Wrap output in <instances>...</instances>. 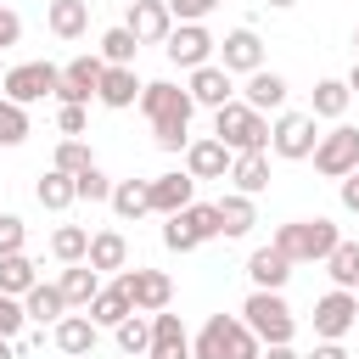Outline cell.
<instances>
[{"label": "cell", "instance_id": "11a10c76", "mask_svg": "<svg viewBox=\"0 0 359 359\" xmlns=\"http://www.w3.org/2000/svg\"><path fill=\"white\" fill-rule=\"evenodd\" d=\"M353 50H359V28H353Z\"/></svg>", "mask_w": 359, "mask_h": 359}, {"label": "cell", "instance_id": "83f0119b", "mask_svg": "<svg viewBox=\"0 0 359 359\" xmlns=\"http://www.w3.org/2000/svg\"><path fill=\"white\" fill-rule=\"evenodd\" d=\"M56 286H62V297H67V309H90V297L101 292V269H90V264H67Z\"/></svg>", "mask_w": 359, "mask_h": 359}, {"label": "cell", "instance_id": "8992f818", "mask_svg": "<svg viewBox=\"0 0 359 359\" xmlns=\"http://www.w3.org/2000/svg\"><path fill=\"white\" fill-rule=\"evenodd\" d=\"M56 84H62V67H50V62H17V67H6L0 95H11L17 107H34V101L56 95Z\"/></svg>", "mask_w": 359, "mask_h": 359}, {"label": "cell", "instance_id": "2e32d148", "mask_svg": "<svg viewBox=\"0 0 359 359\" xmlns=\"http://www.w3.org/2000/svg\"><path fill=\"white\" fill-rule=\"evenodd\" d=\"M219 67H230V73H258V67H264V39H258L252 28H230V34L219 39Z\"/></svg>", "mask_w": 359, "mask_h": 359}, {"label": "cell", "instance_id": "8fae6325", "mask_svg": "<svg viewBox=\"0 0 359 359\" xmlns=\"http://www.w3.org/2000/svg\"><path fill=\"white\" fill-rule=\"evenodd\" d=\"M140 112H146L151 123H168V118L191 123L196 101H191V90H185V84H168V79H157V84H146V90H140Z\"/></svg>", "mask_w": 359, "mask_h": 359}, {"label": "cell", "instance_id": "ba28073f", "mask_svg": "<svg viewBox=\"0 0 359 359\" xmlns=\"http://www.w3.org/2000/svg\"><path fill=\"white\" fill-rule=\"evenodd\" d=\"M314 168H320L325 180H348V174L359 168V129L337 123L331 135H320V146H314Z\"/></svg>", "mask_w": 359, "mask_h": 359}, {"label": "cell", "instance_id": "f5cc1de1", "mask_svg": "<svg viewBox=\"0 0 359 359\" xmlns=\"http://www.w3.org/2000/svg\"><path fill=\"white\" fill-rule=\"evenodd\" d=\"M348 90L359 95V56H353V73H348Z\"/></svg>", "mask_w": 359, "mask_h": 359}, {"label": "cell", "instance_id": "44dd1931", "mask_svg": "<svg viewBox=\"0 0 359 359\" xmlns=\"http://www.w3.org/2000/svg\"><path fill=\"white\" fill-rule=\"evenodd\" d=\"M140 79H135V67H107L101 73V90H95V101L101 107H112V112H123V107H135L140 101Z\"/></svg>", "mask_w": 359, "mask_h": 359}, {"label": "cell", "instance_id": "f1b7e54d", "mask_svg": "<svg viewBox=\"0 0 359 359\" xmlns=\"http://www.w3.org/2000/svg\"><path fill=\"white\" fill-rule=\"evenodd\" d=\"M22 314H28V320H39V325H56V320L67 314V297H62V286L39 280V286L22 297Z\"/></svg>", "mask_w": 359, "mask_h": 359}, {"label": "cell", "instance_id": "bcb514c9", "mask_svg": "<svg viewBox=\"0 0 359 359\" xmlns=\"http://www.w3.org/2000/svg\"><path fill=\"white\" fill-rule=\"evenodd\" d=\"M84 123H90L84 107H56V129H62V135H84Z\"/></svg>", "mask_w": 359, "mask_h": 359}, {"label": "cell", "instance_id": "e0dca14e", "mask_svg": "<svg viewBox=\"0 0 359 359\" xmlns=\"http://www.w3.org/2000/svg\"><path fill=\"white\" fill-rule=\"evenodd\" d=\"M146 359H196V353H191V337H185V325H180V314H168V309L151 314V348H146Z\"/></svg>", "mask_w": 359, "mask_h": 359}, {"label": "cell", "instance_id": "f907efd6", "mask_svg": "<svg viewBox=\"0 0 359 359\" xmlns=\"http://www.w3.org/2000/svg\"><path fill=\"white\" fill-rule=\"evenodd\" d=\"M303 359H348V348H342V342H320V348L303 353Z\"/></svg>", "mask_w": 359, "mask_h": 359}, {"label": "cell", "instance_id": "3957f363", "mask_svg": "<svg viewBox=\"0 0 359 359\" xmlns=\"http://www.w3.org/2000/svg\"><path fill=\"white\" fill-rule=\"evenodd\" d=\"M337 241H342V236H337V224H331L325 213H314V219H292V224L275 230V247H280L292 264H325Z\"/></svg>", "mask_w": 359, "mask_h": 359}, {"label": "cell", "instance_id": "603a6c76", "mask_svg": "<svg viewBox=\"0 0 359 359\" xmlns=\"http://www.w3.org/2000/svg\"><path fill=\"white\" fill-rule=\"evenodd\" d=\"M241 101H247V107H258V112H280V107H286V79H280V73H269V67L247 73Z\"/></svg>", "mask_w": 359, "mask_h": 359}, {"label": "cell", "instance_id": "ffe728a7", "mask_svg": "<svg viewBox=\"0 0 359 359\" xmlns=\"http://www.w3.org/2000/svg\"><path fill=\"white\" fill-rule=\"evenodd\" d=\"M247 275H252V286H264V292H280L286 280H292V258L269 241V247H258L252 258H247Z\"/></svg>", "mask_w": 359, "mask_h": 359}, {"label": "cell", "instance_id": "30bf717a", "mask_svg": "<svg viewBox=\"0 0 359 359\" xmlns=\"http://www.w3.org/2000/svg\"><path fill=\"white\" fill-rule=\"evenodd\" d=\"M163 50H168V62L174 67H202V62H213V50H219V39L202 28V22H174V34L163 39Z\"/></svg>", "mask_w": 359, "mask_h": 359}, {"label": "cell", "instance_id": "ab89813d", "mask_svg": "<svg viewBox=\"0 0 359 359\" xmlns=\"http://www.w3.org/2000/svg\"><path fill=\"white\" fill-rule=\"evenodd\" d=\"M90 163H95V151H90L79 135H67V140L56 146V163H50V168H62V174H84Z\"/></svg>", "mask_w": 359, "mask_h": 359}, {"label": "cell", "instance_id": "cb8c5ba5", "mask_svg": "<svg viewBox=\"0 0 359 359\" xmlns=\"http://www.w3.org/2000/svg\"><path fill=\"white\" fill-rule=\"evenodd\" d=\"M230 185H236L241 196L269 191V151H236V163H230Z\"/></svg>", "mask_w": 359, "mask_h": 359}, {"label": "cell", "instance_id": "7bdbcfd3", "mask_svg": "<svg viewBox=\"0 0 359 359\" xmlns=\"http://www.w3.org/2000/svg\"><path fill=\"white\" fill-rule=\"evenodd\" d=\"M22 241H28V224L17 213H0V258L6 252H22Z\"/></svg>", "mask_w": 359, "mask_h": 359}, {"label": "cell", "instance_id": "e575fe53", "mask_svg": "<svg viewBox=\"0 0 359 359\" xmlns=\"http://www.w3.org/2000/svg\"><path fill=\"white\" fill-rule=\"evenodd\" d=\"M112 337H118V348H123L129 359H140V353L151 348V320H146V314L135 309L129 320H118V325H112Z\"/></svg>", "mask_w": 359, "mask_h": 359}, {"label": "cell", "instance_id": "52a82bcc", "mask_svg": "<svg viewBox=\"0 0 359 359\" xmlns=\"http://www.w3.org/2000/svg\"><path fill=\"white\" fill-rule=\"evenodd\" d=\"M353 320H359V292H348V286H331L314 303V337L320 342H342L353 331Z\"/></svg>", "mask_w": 359, "mask_h": 359}, {"label": "cell", "instance_id": "60d3db41", "mask_svg": "<svg viewBox=\"0 0 359 359\" xmlns=\"http://www.w3.org/2000/svg\"><path fill=\"white\" fill-rule=\"evenodd\" d=\"M73 185H79V202H112V185H118V180H107V174L90 163L84 174H73Z\"/></svg>", "mask_w": 359, "mask_h": 359}, {"label": "cell", "instance_id": "9c48e42d", "mask_svg": "<svg viewBox=\"0 0 359 359\" xmlns=\"http://www.w3.org/2000/svg\"><path fill=\"white\" fill-rule=\"evenodd\" d=\"M101 73H107L101 50H95V56H73V62L62 67L56 101H62V107H90V101H95V90H101Z\"/></svg>", "mask_w": 359, "mask_h": 359}, {"label": "cell", "instance_id": "1f68e13d", "mask_svg": "<svg viewBox=\"0 0 359 359\" xmlns=\"http://www.w3.org/2000/svg\"><path fill=\"white\" fill-rule=\"evenodd\" d=\"M112 213L118 219H146L151 213V185L146 180H118L112 185Z\"/></svg>", "mask_w": 359, "mask_h": 359}, {"label": "cell", "instance_id": "6f0895ef", "mask_svg": "<svg viewBox=\"0 0 359 359\" xmlns=\"http://www.w3.org/2000/svg\"><path fill=\"white\" fill-rule=\"evenodd\" d=\"M353 331H359V320H353Z\"/></svg>", "mask_w": 359, "mask_h": 359}, {"label": "cell", "instance_id": "f6af8a7d", "mask_svg": "<svg viewBox=\"0 0 359 359\" xmlns=\"http://www.w3.org/2000/svg\"><path fill=\"white\" fill-rule=\"evenodd\" d=\"M219 0H168V11H174V22H202L208 11H213Z\"/></svg>", "mask_w": 359, "mask_h": 359}, {"label": "cell", "instance_id": "f546056e", "mask_svg": "<svg viewBox=\"0 0 359 359\" xmlns=\"http://www.w3.org/2000/svg\"><path fill=\"white\" fill-rule=\"evenodd\" d=\"M129 314H135V303H129V292H123L118 280H112V286H101V292L90 297V320H95V325H107V331H112L118 320H129Z\"/></svg>", "mask_w": 359, "mask_h": 359}, {"label": "cell", "instance_id": "ac0fdd59", "mask_svg": "<svg viewBox=\"0 0 359 359\" xmlns=\"http://www.w3.org/2000/svg\"><path fill=\"white\" fill-rule=\"evenodd\" d=\"M95 331H101V325H95L90 309H84V314H62L56 331H50V342H56L67 359H90V353H95Z\"/></svg>", "mask_w": 359, "mask_h": 359}, {"label": "cell", "instance_id": "836d02e7", "mask_svg": "<svg viewBox=\"0 0 359 359\" xmlns=\"http://www.w3.org/2000/svg\"><path fill=\"white\" fill-rule=\"evenodd\" d=\"M135 50H140V39H135L123 22L101 34V62H107V67H135Z\"/></svg>", "mask_w": 359, "mask_h": 359}, {"label": "cell", "instance_id": "816d5d0a", "mask_svg": "<svg viewBox=\"0 0 359 359\" xmlns=\"http://www.w3.org/2000/svg\"><path fill=\"white\" fill-rule=\"evenodd\" d=\"M0 359H17V342L11 337H0Z\"/></svg>", "mask_w": 359, "mask_h": 359}, {"label": "cell", "instance_id": "d4e9b609", "mask_svg": "<svg viewBox=\"0 0 359 359\" xmlns=\"http://www.w3.org/2000/svg\"><path fill=\"white\" fill-rule=\"evenodd\" d=\"M213 208H219V236H230V241L258 224V208H252V196H241V191H224Z\"/></svg>", "mask_w": 359, "mask_h": 359}, {"label": "cell", "instance_id": "277c9868", "mask_svg": "<svg viewBox=\"0 0 359 359\" xmlns=\"http://www.w3.org/2000/svg\"><path fill=\"white\" fill-rule=\"evenodd\" d=\"M241 320L252 325V337H258L264 348H269V342H292V331H297L286 297H280V292H264V286H252V297L241 303Z\"/></svg>", "mask_w": 359, "mask_h": 359}, {"label": "cell", "instance_id": "9a60e30c", "mask_svg": "<svg viewBox=\"0 0 359 359\" xmlns=\"http://www.w3.org/2000/svg\"><path fill=\"white\" fill-rule=\"evenodd\" d=\"M230 163H236V151L219 135H202L185 146V174H196V180H230Z\"/></svg>", "mask_w": 359, "mask_h": 359}, {"label": "cell", "instance_id": "7dc6e473", "mask_svg": "<svg viewBox=\"0 0 359 359\" xmlns=\"http://www.w3.org/2000/svg\"><path fill=\"white\" fill-rule=\"evenodd\" d=\"M17 39H22V17H17L11 6H0V50H6V45H17Z\"/></svg>", "mask_w": 359, "mask_h": 359}, {"label": "cell", "instance_id": "f35d334b", "mask_svg": "<svg viewBox=\"0 0 359 359\" xmlns=\"http://www.w3.org/2000/svg\"><path fill=\"white\" fill-rule=\"evenodd\" d=\"M22 140H28V107L0 95V146H22Z\"/></svg>", "mask_w": 359, "mask_h": 359}, {"label": "cell", "instance_id": "d6986e66", "mask_svg": "<svg viewBox=\"0 0 359 359\" xmlns=\"http://www.w3.org/2000/svg\"><path fill=\"white\" fill-rule=\"evenodd\" d=\"M146 185H151V213H163V219L196 202V174H157Z\"/></svg>", "mask_w": 359, "mask_h": 359}, {"label": "cell", "instance_id": "5bb4252c", "mask_svg": "<svg viewBox=\"0 0 359 359\" xmlns=\"http://www.w3.org/2000/svg\"><path fill=\"white\" fill-rule=\"evenodd\" d=\"M123 28H129L140 45H163V39L174 34V11H168V0H129Z\"/></svg>", "mask_w": 359, "mask_h": 359}, {"label": "cell", "instance_id": "484cf974", "mask_svg": "<svg viewBox=\"0 0 359 359\" xmlns=\"http://www.w3.org/2000/svg\"><path fill=\"white\" fill-rule=\"evenodd\" d=\"M34 196H39V208H45V213H62V208H73V202H79V185H73V174L50 168V174H39V180H34Z\"/></svg>", "mask_w": 359, "mask_h": 359}, {"label": "cell", "instance_id": "680465c9", "mask_svg": "<svg viewBox=\"0 0 359 359\" xmlns=\"http://www.w3.org/2000/svg\"><path fill=\"white\" fill-rule=\"evenodd\" d=\"M353 174H359V168H353Z\"/></svg>", "mask_w": 359, "mask_h": 359}, {"label": "cell", "instance_id": "ee69618b", "mask_svg": "<svg viewBox=\"0 0 359 359\" xmlns=\"http://www.w3.org/2000/svg\"><path fill=\"white\" fill-rule=\"evenodd\" d=\"M22 297H11V292H0V337H17L22 331Z\"/></svg>", "mask_w": 359, "mask_h": 359}, {"label": "cell", "instance_id": "b9f144b4", "mask_svg": "<svg viewBox=\"0 0 359 359\" xmlns=\"http://www.w3.org/2000/svg\"><path fill=\"white\" fill-rule=\"evenodd\" d=\"M185 219H191V230H196L202 241H213V236H219V208H213V202H191V208H185Z\"/></svg>", "mask_w": 359, "mask_h": 359}, {"label": "cell", "instance_id": "d6a6232c", "mask_svg": "<svg viewBox=\"0 0 359 359\" xmlns=\"http://www.w3.org/2000/svg\"><path fill=\"white\" fill-rule=\"evenodd\" d=\"M348 101H353L348 79H320V84H314V107H309V112H314V118H331V123H337V118L348 112Z\"/></svg>", "mask_w": 359, "mask_h": 359}, {"label": "cell", "instance_id": "7a4b0ae2", "mask_svg": "<svg viewBox=\"0 0 359 359\" xmlns=\"http://www.w3.org/2000/svg\"><path fill=\"white\" fill-rule=\"evenodd\" d=\"M213 135L230 151H269V112H258V107H247L236 95V101H224L213 112Z\"/></svg>", "mask_w": 359, "mask_h": 359}, {"label": "cell", "instance_id": "7c38bea8", "mask_svg": "<svg viewBox=\"0 0 359 359\" xmlns=\"http://www.w3.org/2000/svg\"><path fill=\"white\" fill-rule=\"evenodd\" d=\"M118 286L129 292V303H135L140 314H157V309H168V303H174V280H168L163 269H123V275H118Z\"/></svg>", "mask_w": 359, "mask_h": 359}, {"label": "cell", "instance_id": "4316f807", "mask_svg": "<svg viewBox=\"0 0 359 359\" xmlns=\"http://www.w3.org/2000/svg\"><path fill=\"white\" fill-rule=\"evenodd\" d=\"M84 264H90V269H101V275H107V269H129V241H123L118 230H95V236H90V258H84Z\"/></svg>", "mask_w": 359, "mask_h": 359}, {"label": "cell", "instance_id": "74e56055", "mask_svg": "<svg viewBox=\"0 0 359 359\" xmlns=\"http://www.w3.org/2000/svg\"><path fill=\"white\" fill-rule=\"evenodd\" d=\"M163 247H168V252H196V247H202V236L191 230V219H185V208L163 219Z\"/></svg>", "mask_w": 359, "mask_h": 359}, {"label": "cell", "instance_id": "4dcf8cb0", "mask_svg": "<svg viewBox=\"0 0 359 359\" xmlns=\"http://www.w3.org/2000/svg\"><path fill=\"white\" fill-rule=\"evenodd\" d=\"M39 286V269H34V258L28 252H6L0 258V292H11V297H28Z\"/></svg>", "mask_w": 359, "mask_h": 359}, {"label": "cell", "instance_id": "7402d4cb", "mask_svg": "<svg viewBox=\"0 0 359 359\" xmlns=\"http://www.w3.org/2000/svg\"><path fill=\"white\" fill-rule=\"evenodd\" d=\"M45 22H50L56 39H84L90 34V0H50Z\"/></svg>", "mask_w": 359, "mask_h": 359}, {"label": "cell", "instance_id": "6da1fadb", "mask_svg": "<svg viewBox=\"0 0 359 359\" xmlns=\"http://www.w3.org/2000/svg\"><path fill=\"white\" fill-rule=\"evenodd\" d=\"M191 353H196V359H258L264 342L252 337L247 320H236V314H208V325L196 331Z\"/></svg>", "mask_w": 359, "mask_h": 359}, {"label": "cell", "instance_id": "db71d44e", "mask_svg": "<svg viewBox=\"0 0 359 359\" xmlns=\"http://www.w3.org/2000/svg\"><path fill=\"white\" fill-rule=\"evenodd\" d=\"M264 6H275V11H286V6H297V0H264Z\"/></svg>", "mask_w": 359, "mask_h": 359}, {"label": "cell", "instance_id": "681fc988", "mask_svg": "<svg viewBox=\"0 0 359 359\" xmlns=\"http://www.w3.org/2000/svg\"><path fill=\"white\" fill-rule=\"evenodd\" d=\"M258 359H303V353H297V348H292V342H269V348H264V353H258Z\"/></svg>", "mask_w": 359, "mask_h": 359}, {"label": "cell", "instance_id": "d590c367", "mask_svg": "<svg viewBox=\"0 0 359 359\" xmlns=\"http://www.w3.org/2000/svg\"><path fill=\"white\" fill-rule=\"evenodd\" d=\"M325 269H331V280H337V286L359 292V241H337V247H331V258H325Z\"/></svg>", "mask_w": 359, "mask_h": 359}, {"label": "cell", "instance_id": "c3c4849f", "mask_svg": "<svg viewBox=\"0 0 359 359\" xmlns=\"http://www.w3.org/2000/svg\"><path fill=\"white\" fill-rule=\"evenodd\" d=\"M337 191H342V208H348V213H359V174L337 180Z\"/></svg>", "mask_w": 359, "mask_h": 359}, {"label": "cell", "instance_id": "8d00e7d4", "mask_svg": "<svg viewBox=\"0 0 359 359\" xmlns=\"http://www.w3.org/2000/svg\"><path fill=\"white\" fill-rule=\"evenodd\" d=\"M50 252H56L62 264H84V258H90V230H84V224H62V230L50 236Z\"/></svg>", "mask_w": 359, "mask_h": 359}, {"label": "cell", "instance_id": "5b68a950", "mask_svg": "<svg viewBox=\"0 0 359 359\" xmlns=\"http://www.w3.org/2000/svg\"><path fill=\"white\" fill-rule=\"evenodd\" d=\"M314 146H320V118L314 112H280L269 123V151L280 163H303V157H314Z\"/></svg>", "mask_w": 359, "mask_h": 359}, {"label": "cell", "instance_id": "91938a15", "mask_svg": "<svg viewBox=\"0 0 359 359\" xmlns=\"http://www.w3.org/2000/svg\"><path fill=\"white\" fill-rule=\"evenodd\" d=\"M140 359H146V353H140Z\"/></svg>", "mask_w": 359, "mask_h": 359}, {"label": "cell", "instance_id": "9f6ffc18", "mask_svg": "<svg viewBox=\"0 0 359 359\" xmlns=\"http://www.w3.org/2000/svg\"><path fill=\"white\" fill-rule=\"evenodd\" d=\"M0 84H6V67H0Z\"/></svg>", "mask_w": 359, "mask_h": 359}, {"label": "cell", "instance_id": "4fadbf2b", "mask_svg": "<svg viewBox=\"0 0 359 359\" xmlns=\"http://www.w3.org/2000/svg\"><path fill=\"white\" fill-rule=\"evenodd\" d=\"M236 73L230 67H219V62H202V67H191V79H185V90H191V101L196 107H208V112H219L224 101H236V84H230Z\"/></svg>", "mask_w": 359, "mask_h": 359}]
</instances>
